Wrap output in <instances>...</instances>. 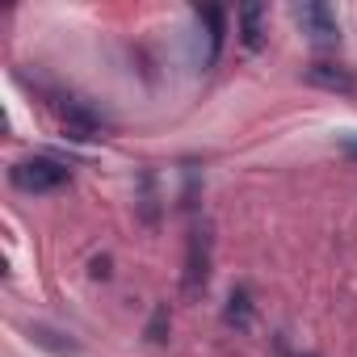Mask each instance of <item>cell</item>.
<instances>
[{"mask_svg":"<svg viewBox=\"0 0 357 357\" xmlns=\"http://www.w3.org/2000/svg\"><path fill=\"white\" fill-rule=\"evenodd\" d=\"M68 164L51 160V155H34V160H22L9 168V181L22 190V194H55L68 185Z\"/></svg>","mask_w":357,"mask_h":357,"instance_id":"1","label":"cell"},{"mask_svg":"<svg viewBox=\"0 0 357 357\" xmlns=\"http://www.w3.org/2000/svg\"><path fill=\"white\" fill-rule=\"evenodd\" d=\"M211 282V227H194L185 240V294L198 298Z\"/></svg>","mask_w":357,"mask_h":357,"instance_id":"2","label":"cell"},{"mask_svg":"<svg viewBox=\"0 0 357 357\" xmlns=\"http://www.w3.org/2000/svg\"><path fill=\"white\" fill-rule=\"evenodd\" d=\"M294 17H298L303 34H311L315 47H336V38H340V22H336V13H332L328 5H319V0H307V5L294 9Z\"/></svg>","mask_w":357,"mask_h":357,"instance_id":"3","label":"cell"},{"mask_svg":"<svg viewBox=\"0 0 357 357\" xmlns=\"http://www.w3.org/2000/svg\"><path fill=\"white\" fill-rule=\"evenodd\" d=\"M303 76H307V84L328 89V93H357V76L340 63H311Z\"/></svg>","mask_w":357,"mask_h":357,"instance_id":"4","label":"cell"},{"mask_svg":"<svg viewBox=\"0 0 357 357\" xmlns=\"http://www.w3.org/2000/svg\"><path fill=\"white\" fill-rule=\"evenodd\" d=\"M63 126H68L72 139H101V118H97L89 105H80V101H68V109H63Z\"/></svg>","mask_w":357,"mask_h":357,"instance_id":"5","label":"cell"},{"mask_svg":"<svg viewBox=\"0 0 357 357\" xmlns=\"http://www.w3.org/2000/svg\"><path fill=\"white\" fill-rule=\"evenodd\" d=\"M261 17H265L261 5H244V9H240V38H244L248 51H261V47H265V26H261Z\"/></svg>","mask_w":357,"mask_h":357,"instance_id":"6","label":"cell"},{"mask_svg":"<svg viewBox=\"0 0 357 357\" xmlns=\"http://www.w3.org/2000/svg\"><path fill=\"white\" fill-rule=\"evenodd\" d=\"M223 319L231 324V328H252V294L244 290V286H236L231 290V298H227V307H223Z\"/></svg>","mask_w":357,"mask_h":357,"instance_id":"7","label":"cell"},{"mask_svg":"<svg viewBox=\"0 0 357 357\" xmlns=\"http://www.w3.org/2000/svg\"><path fill=\"white\" fill-rule=\"evenodd\" d=\"M198 17L211 26V55H206V63H215V59L223 55V38H227V13H223V9H215V5H206V9H198Z\"/></svg>","mask_w":357,"mask_h":357,"instance_id":"8","label":"cell"},{"mask_svg":"<svg viewBox=\"0 0 357 357\" xmlns=\"http://www.w3.org/2000/svg\"><path fill=\"white\" fill-rule=\"evenodd\" d=\"M30 336H34L38 344H47V349H55L59 357H76V353H80V344H76V340H59L63 332H51V328H43V324H38V328H30Z\"/></svg>","mask_w":357,"mask_h":357,"instance_id":"9","label":"cell"},{"mask_svg":"<svg viewBox=\"0 0 357 357\" xmlns=\"http://www.w3.org/2000/svg\"><path fill=\"white\" fill-rule=\"evenodd\" d=\"M164 332H168V307L160 303V307L151 311V324H147V340H151V344H164V340H168Z\"/></svg>","mask_w":357,"mask_h":357,"instance_id":"10","label":"cell"},{"mask_svg":"<svg viewBox=\"0 0 357 357\" xmlns=\"http://www.w3.org/2000/svg\"><path fill=\"white\" fill-rule=\"evenodd\" d=\"M151 172H143V219L147 223H155V194H151Z\"/></svg>","mask_w":357,"mask_h":357,"instance_id":"11","label":"cell"},{"mask_svg":"<svg viewBox=\"0 0 357 357\" xmlns=\"http://www.w3.org/2000/svg\"><path fill=\"white\" fill-rule=\"evenodd\" d=\"M109 273V261H93V278H105Z\"/></svg>","mask_w":357,"mask_h":357,"instance_id":"12","label":"cell"},{"mask_svg":"<svg viewBox=\"0 0 357 357\" xmlns=\"http://www.w3.org/2000/svg\"><path fill=\"white\" fill-rule=\"evenodd\" d=\"M307 357H315V353H307Z\"/></svg>","mask_w":357,"mask_h":357,"instance_id":"13","label":"cell"}]
</instances>
